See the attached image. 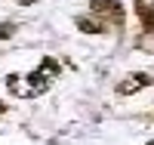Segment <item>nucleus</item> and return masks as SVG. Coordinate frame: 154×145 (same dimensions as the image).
Listing matches in <instances>:
<instances>
[{"instance_id":"nucleus-2","label":"nucleus","mask_w":154,"mask_h":145,"mask_svg":"<svg viewBox=\"0 0 154 145\" xmlns=\"http://www.w3.org/2000/svg\"><path fill=\"white\" fill-rule=\"evenodd\" d=\"M89 16H93L96 22H102L108 28H123V22H126V9L120 0H93L89 3Z\"/></svg>"},{"instance_id":"nucleus-8","label":"nucleus","mask_w":154,"mask_h":145,"mask_svg":"<svg viewBox=\"0 0 154 145\" xmlns=\"http://www.w3.org/2000/svg\"><path fill=\"white\" fill-rule=\"evenodd\" d=\"M16 3H22V6H31V3H37V0H16Z\"/></svg>"},{"instance_id":"nucleus-10","label":"nucleus","mask_w":154,"mask_h":145,"mask_svg":"<svg viewBox=\"0 0 154 145\" xmlns=\"http://www.w3.org/2000/svg\"><path fill=\"white\" fill-rule=\"evenodd\" d=\"M148 145H154V142H148Z\"/></svg>"},{"instance_id":"nucleus-6","label":"nucleus","mask_w":154,"mask_h":145,"mask_svg":"<svg viewBox=\"0 0 154 145\" xmlns=\"http://www.w3.org/2000/svg\"><path fill=\"white\" fill-rule=\"evenodd\" d=\"M37 71H40V74H46L49 80H56V77H59V71H62V65H59V62H56L53 56H46V59H40Z\"/></svg>"},{"instance_id":"nucleus-1","label":"nucleus","mask_w":154,"mask_h":145,"mask_svg":"<svg viewBox=\"0 0 154 145\" xmlns=\"http://www.w3.org/2000/svg\"><path fill=\"white\" fill-rule=\"evenodd\" d=\"M49 77L46 74H40V71H31V74H25V77H19V74H6V90L12 96H19V99H37V96H43L46 90H49Z\"/></svg>"},{"instance_id":"nucleus-9","label":"nucleus","mask_w":154,"mask_h":145,"mask_svg":"<svg viewBox=\"0 0 154 145\" xmlns=\"http://www.w3.org/2000/svg\"><path fill=\"white\" fill-rule=\"evenodd\" d=\"M6 111H9V108H6V105H3V102H0V117H3V114H6Z\"/></svg>"},{"instance_id":"nucleus-7","label":"nucleus","mask_w":154,"mask_h":145,"mask_svg":"<svg viewBox=\"0 0 154 145\" xmlns=\"http://www.w3.org/2000/svg\"><path fill=\"white\" fill-rule=\"evenodd\" d=\"M16 34V22H0V40H9Z\"/></svg>"},{"instance_id":"nucleus-5","label":"nucleus","mask_w":154,"mask_h":145,"mask_svg":"<svg viewBox=\"0 0 154 145\" xmlns=\"http://www.w3.org/2000/svg\"><path fill=\"white\" fill-rule=\"evenodd\" d=\"M74 25H77L83 34H102V31H105V25L96 22L93 16H77V19H74Z\"/></svg>"},{"instance_id":"nucleus-4","label":"nucleus","mask_w":154,"mask_h":145,"mask_svg":"<svg viewBox=\"0 0 154 145\" xmlns=\"http://www.w3.org/2000/svg\"><path fill=\"white\" fill-rule=\"evenodd\" d=\"M136 16H139V22H142V31L145 34H154V3L151 0H136Z\"/></svg>"},{"instance_id":"nucleus-3","label":"nucleus","mask_w":154,"mask_h":145,"mask_svg":"<svg viewBox=\"0 0 154 145\" xmlns=\"http://www.w3.org/2000/svg\"><path fill=\"white\" fill-rule=\"evenodd\" d=\"M151 84H154V77L148 71H133V74H126L117 84V96H133V93H139V90H145Z\"/></svg>"}]
</instances>
